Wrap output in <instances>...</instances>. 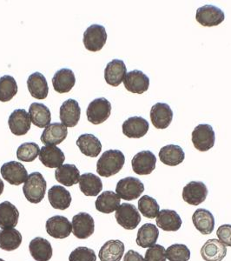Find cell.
Wrapping results in <instances>:
<instances>
[{
	"instance_id": "cell-1",
	"label": "cell",
	"mask_w": 231,
	"mask_h": 261,
	"mask_svg": "<svg viewBox=\"0 0 231 261\" xmlns=\"http://www.w3.org/2000/svg\"><path fill=\"white\" fill-rule=\"evenodd\" d=\"M125 163L124 153L119 150L104 151L97 163V172L104 178L115 175L121 171Z\"/></svg>"
},
{
	"instance_id": "cell-2",
	"label": "cell",
	"mask_w": 231,
	"mask_h": 261,
	"mask_svg": "<svg viewBox=\"0 0 231 261\" xmlns=\"http://www.w3.org/2000/svg\"><path fill=\"white\" fill-rule=\"evenodd\" d=\"M46 181L40 172H33L28 176L23 187L24 197L33 204H38L44 199L46 193Z\"/></svg>"
},
{
	"instance_id": "cell-3",
	"label": "cell",
	"mask_w": 231,
	"mask_h": 261,
	"mask_svg": "<svg viewBox=\"0 0 231 261\" xmlns=\"http://www.w3.org/2000/svg\"><path fill=\"white\" fill-rule=\"evenodd\" d=\"M115 192L120 199L131 201L139 198L145 192V186L138 178L127 177L122 178L118 182Z\"/></svg>"
},
{
	"instance_id": "cell-4",
	"label": "cell",
	"mask_w": 231,
	"mask_h": 261,
	"mask_svg": "<svg viewBox=\"0 0 231 261\" xmlns=\"http://www.w3.org/2000/svg\"><path fill=\"white\" fill-rule=\"evenodd\" d=\"M115 218L117 222L126 230L136 229L142 220L141 214L136 206L129 203H124L120 205L115 211Z\"/></svg>"
},
{
	"instance_id": "cell-5",
	"label": "cell",
	"mask_w": 231,
	"mask_h": 261,
	"mask_svg": "<svg viewBox=\"0 0 231 261\" xmlns=\"http://www.w3.org/2000/svg\"><path fill=\"white\" fill-rule=\"evenodd\" d=\"M111 113V104L106 98H96L88 106L86 115L93 125H100L109 119Z\"/></svg>"
},
{
	"instance_id": "cell-6",
	"label": "cell",
	"mask_w": 231,
	"mask_h": 261,
	"mask_svg": "<svg viewBox=\"0 0 231 261\" xmlns=\"http://www.w3.org/2000/svg\"><path fill=\"white\" fill-rule=\"evenodd\" d=\"M191 136L193 145L198 151H209L215 145L216 134L211 125H197L193 130Z\"/></svg>"
},
{
	"instance_id": "cell-7",
	"label": "cell",
	"mask_w": 231,
	"mask_h": 261,
	"mask_svg": "<svg viewBox=\"0 0 231 261\" xmlns=\"http://www.w3.org/2000/svg\"><path fill=\"white\" fill-rule=\"evenodd\" d=\"M83 45L90 51H98L104 47L107 40L105 28L100 24H92L83 33Z\"/></svg>"
},
{
	"instance_id": "cell-8",
	"label": "cell",
	"mask_w": 231,
	"mask_h": 261,
	"mask_svg": "<svg viewBox=\"0 0 231 261\" xmlns=\"http://www.w3.org/2000/svg\"><path fill=\"white\" fill-rule=\"evenodd\" d=\"M72 233L79 240H86L94 233L95 222L89 214L79 213L72 218Z\"/></svg>"
},
{
	"instance_id": "cell-9",
	"label": "cell",
	"mask_w": 231,
	"mask_h": 261,
	"mask_svg": "<svg viewBox=\"0 0 231 261\" xmlns=\"http://www.w3.org/2000/svg\"><path fill=\"white\" fill-rule=\"evenodd\" d=\"M224 18V12L218 7L211 5H205L196 11V21L203 27H216L221 24Z\"/></svg>"
},
{
	"instance_id": "cell-10",
	"label": "cell",
	"mask_w": 231,
	"mask_h": 261,
	"mask_svg": "<svg viewBox=\"0 0 231 261\" xmlns=\"http://www.w3.org/2000/svg\"><path fill=\"white\" fill-rule=\"evenodd\" d=\"M1 175L5 180L13 186L23 184L29 176L25 167L17 161L4 164L1 167Z\"/></svg>"
},
{
	"instance_id": "cell-11",
	"label": "cell",
	"mask_w": 231,
	"mask_h": 261,
	"mask_svg": "<svg viewBox=\"0 0 231 261\" xmlns=\"http://www.w3.org/2000/svg\"><path fill=\"white\" fill-rule=\"evenodd\" d=\"M207 187L201 181H191L183 189V199L190 205H199L207 198Z\"/></svg>"
},
{
	"instance_id": "cell-12",
	"label": "cell",
	"mask_w": 231,
	"mask_h": 261,
	"mask_svg": "<svg viewBox=\"0 0 231 261\" xmlns=\"http://www.w3.org/2000/svg\"><path fill=\"white\" fill-rule=\"evenodd\" d=\"M45 228L50 237L62 240L71 235L72 225L66 217L56 215L51 217L46 221Z\"/></svg>"
},
{
	"instance_id": "cell-13",
	"label": "cell",
	"mask_w": 231,
	"mask_h": 261,
	"mask_svg": "<svg viewBox=\"0 0 231 261\" xmlns=\"http://www.w3.org/2000/svg\"><path fill=\"white\" fill-rule=\"evenodd\" d=\"M157 158L151 151H142L134 156L131 165L134 172L138 175H149L154 171Z\"/></svg>"
},
{
	"instance_id": "cell-14",
	"label": "cell",
	"mask_w": 231,
	"mask_h": 261,
	"mask_svg": "<svg viewBox=\"0 0 231 261\" xmlns=\"http://www.w3.org/2000/svg\"><path fill=\"white\" fill-rule=\"evenodd\" d=\"M123 82L127 91L136 94H142L148 91L150 86V79L138 70L127 72Z\"/></svg>"
},
{
	"instance_id": "cell-15",
	"label": "cell",
	"mask_w": 231,
	"mask_h": 261,
	"mask_svg": "<svg viewBox=\"0 0 231 261\" xmlns=\"http://www.w3.org/2000/svg\"><path fill=\"white\" fill-rule=\"evenodd\" d=\"M173 119V111L169 105L157 103L151 107V120L152 125L157 129H166L169 127Z\"/></svg>"
},
{
	"instance_id": "cell-16",
	"label": "cell",
	"mask_w": 231,
	"mask_h": 261,
	"mask_svg": "<svg viewBox=\"0 0 231 261\" xmlns=\"http://www.w3.org/2000/svg\"><path fill=\"white\" fill-rule=\"evenodd\" d=\"M30 116L24 109H17L10 115L8 125L10 130L16 136H23L31 129Z\"/></svg>"
},
{
	"instance_id": "cell-17",
	"label": "cell",
	"mask_w": 231,
	"mask_h": 261,
	"mask_svg": "<svg viewBox=\"0 0 231 261\" xmlns=\"http://www.w3.org/2000/svg\"><path fill=\"white\" fill-rule=\"evenodd\" d=\"M81 108L78 102L70 98L60 107V120L66 127H74L80 119Z\"/></svg>"
},
{
	"instance_id": "cell-18",
	"label": "cell",
	"mask_w": 231,
	"mask_h": 261,
	"mask_svg": "<svg viewBox=\"0 0 231 261\" xmlns=\"http://www.w3.org/2000/svg\"><path fill=\"white\" fill-rule=\"evenodd\" d=\"M68 130L62 123H53L45 127L42 134L41 142L45 146H57L66 140Z\"/></svg>"
},
{
	"instance_id": "cell-19",
	"label": "cell",
	"mask_w": 231,
	"mask_h": 261,
	"mask_svg": "<svg viewBox=\"0 0 231 261\" xmlns=\"http://www.w3.org/2000/svg\"><path fill=\"white\" fill-rule=\"evenodd\" d=\"M149 123L142 117L135 116L125 120L123 124V133L130 139H140L148 133Z\"/></svg>"
},
{
	"instance_id": "cell-20",
	"label": "cell",
	"mask_w": 231,
	"mask_h": 261,
	"mask_svg": "<svg viewBox=\"0 0 231 261\" xmlns=\"http://www.w3.org/2000/svg\"><path fill=\"white\" fill-rule=\"evenodd\" d=\"M127 69L123 60H113L108 63L104 70V79L108 85L119 86L125 80Z\"/></svg>"
},
{
	"instance_id": "cell-21",
	"label": "cell",
	"mask_w": 231,
	"mask_h": 261,
	"mask_svg": "<svg viewBox=\"0 0 231 261\" xmlns=\"http://www.w3.org/2000/svg\"><path fill=\"white\" fill-rule=\"evenodd\" d=\"M39 160L48 168H59L66 161V156L61 149L55 146H45L40 149Z\"/></svg>"
},
{
	"instance_id": "cell-22",
	"label": "cell",
	"mask_w": 231,
	"mask_h": 261,
	"mask_svg": "<svg viewBox=\"0 0 231 261\" xmlns=\"http://www.w3.org/2000/svg\"><path fill=\"white\" fill-rule=\"evenodd\" d=\"M201 255L205 261H222L227 255V247L219 240H209L201 248Z\"/></svg>"
},
{
	"instance_id": "cell-23",
	"label": "cell",
	"mask_w": 231,
	"mask_h": 261,
	"mask_svg": "<svg viewBox=\"0 0 231 261\" xmlns=\"http://www.w3.org/2000/svg\"><path fill=\"white\" fill-rule=\"evenodd\" d=\"M156 222L157 226L163 231H176L181 228L183 221L177 212L163 209L159 212Z\"/></svg>"
},
{
	"instance_id": "cell-24",
	"label": "cell",
	"mask_w": 231,
	"mask_h": 261,
	"mask_svg": "<svg viewBox=\"0 0 231 261\" xmlns=\"http://www.w3.org/2000/svg\"><path fill=\"white\" fill-rule=\"evenodd\" d=\"M76 84L74 72L70 69H61L56 71L52 77L53 88L59 93H67L70 92Z\"/></svg>"
},
{
	"instance_id": "cell-25",
	"label": "cell",
	"mask_w": 231,
	"mask_h": 261,
	"mask_svg": "<svg viewBox=\"0 0 231 261\" xmlns=\"http://www.w3.org/2000/svg\"><path fill=\"white\" fill-rule=\"evenodd\" d=\"M27 87L33 98L37 99H45L47 98L49 86L45 76L40 72H34L29 76L27 81Z\"/></svg>"
},
{
	"instance_id": "cell-26",
	"label": "cell",
	"mask_w": 231,
	"mask_h": 261,
	"mask_svg": "<svg viewBox=\"0 0 231 261\" xmlns=\"http://www.w3.org/2000/svg\"><path fill=\"white\" fill-rule=\"evenodd\" d=\"M192 221L196 230H198L201 234H211L215 228V218L213 214L206 209H197L193 214Z\"/></svg>"
},
{
	"instance_id": "cell-27",
	"label": "cell",
	"mask_w": 231,
	"mask_h": 261,
	"mask_svg": "<svg viewBox=\"0 0 231 261\" xmlns=\"http://www.w3.org/2000/svg\"><path fill=\"white\" fill-rule=\"evenodd\" d=\"M48 199L50 205L57 210H66L71 205V193L62 186L51 187L48 191Z\"/></svg>"
},
{
	"instance_id": "cell-28",
	"label": "cell",
	"mask_w": 231,
	"mask_h": 261,
	"mask_svg": "<svg viewBox=\"0 0 231 261\" xmlns=\"http://www.w3.org/2000/svg\"><path fill=\"white\" fill-rule=\"evenodd\" d=\"M31 255L36 261H49L52 257V247L44 238L37 237L29 245Z\"/></svg>"
},
{
	"instance_id": "cell-29",
	"label": "cell",
	"mask_w": 231,
	"mask_h": 261,
	"mask_svg": "<svg viewBox=\"0 0 231 261\" xmlns=\"http://www.w3.org/2000/svg\"><path fill=\"white\" fill-rule=\"evenodd\" d=\"M125 244L118 240L107 241L101 247L98 256L101 261H120L125 253Z\"/></svg>"
},
{
	"instance_id": "cell-30",
	"label": "cell",
	"mask_w": 231,
	"mask_h": 261,
	"mask_svg": "<svg viewBox=\"0 0 231 261\" xmlns=\"http://www.w3.org/2000/svg\"><path fill=\"white\" fill-rule=\"evenodd\" d=\"M19 213L18 208L9 201L0 204V227L5 229L14 228L18 225Z\"/></svg>"
},
{
	"instance_id": "cell-31",
	"label": "cell",
	"mask_w": 231,
	"mask_h": 261,
	"mask_svg": "<svg viewBox=\"0 0 231 261\" xmlns=\"http://www.w3.org/2000/svg\"><path fill=\"white\" fill-rule=\"evenodd\" d=\"M121 199L117 193L111 191H106L101 193L96 200V209L103 214H111L117 211L120 206Z\"/></svg>"
},
{
	"instance_id": "cell-32",
	"label": "cell",
	"mask_w": 231,
	"mask_h": 261,
	"mask_svg": "<svg viewBox=\"0 0 231 261\" xmlns=\"http://www.w3.org/2000/svg\"><path fill=\"white\" fill-rule=\"evenodd\" d=\"M55 178L60 184L66 187H72L80 179V172L77 166L71 164H66L59 167L55 172Z\"/></svg>"
},
{
	"instance_id": "cell-33",
	"label": "cell",
	"mask_w": 231,
	"mask_h": 261,
	"mask_svg": "<svg viewBox=\"0 0 231 261\" xmlns=\"http://www.w3.org/2000/svg\"><path fill=\"white\" fill-rule=\"evenodd\" d=\"M159 159L166 166H176L184 161L185 153L181 146L169 145L161 148Z\"/></svg>"
},
{
	"instance_id": "cell-34",
	"label": "cell",
	"mask_w": 231,
	"mask_h": 261,
	"mask_svg": "<svg viewBox=\"0 0 231 261\" xmlns=\"http://www.w3.org/2000/svg\"><path fill=\"white\" fill-rule=\"evenodd\" d=\"M158 237L159 230L157 226L151 223H147L141 226L137 231L136 244L142 248H148L156 245Z\"/></svg>"
},
{
	"instance_id": "cell-35",
	"label": "cell",
	"mask_w": 231,
	"mask_h": 261,
	"mask_svg": "<svg viewBox=\"0 0 231 261\" xmlns=\"http://www.w3.org/2000/svg\"><path fill=\"white\" fill-rule=\"evenodd\" d=\"M77 146L81 152L88 157H98L102 150V144L97 137L92 134H83L77 140Z\"/></svg>"
},
{
	"instance_id": "cell-36",
	"label": "cell",
	"mask_w": 231,
	"mask_h": 261,
	"mask_svg": "<svg viewBox=\"0 0 231 261\" xmlns=\"http://www.w3.org/2000/svg\"><path fill=\"white\" fill-rule=\"evenodd\" d=\"M29 116L33 125L39 128L47 127L51 120L49 108L40 103H33L31 105L29 108Z\"/></svg>"
},
{
	"instance_id": "cell-37",
	"label": "cell",
	"mask_w": 231,
	"mask_h": 261,
	"mask_svg": "<svg viewBox=\"0 0 231 261\" xmlns=\"http://www.w3.org/2000/svg\"><path fill=\"white\" fill-rule=\"evenodd\" d=\"M79 188L85 196L95 197L103 190V183L101 178L93 173H84L80 176Z\"/></svg>"
},
{
	"instance_id": "cell-38",
	"label": "cell",
	"mask_w": 231,
	"mask_h": 261,
	"mask_svg": "<svg viewBox=\"0 0 231 261\" xmlns=\"http://www.w3.org/2000/svg\"><path fill=\"white\" fill-rule=\"evenodd\" d=\"M22 243V234L15 228L0 231V248L7 252L18 249Z\"/></svg>"
},
{
	"instance_id": "cell-39",
	"label": "cell",
	"mask_w": 231,
	"mask_h": 261,
	"mask_svg": "<svg viewBox=\"0 0 231 261\" xmlns=\"http://www.w3.org/2000/svg\"><path fill=\"white\" fill-rule=\"evenodd\" d=\"M18 93V85L15 79L10 76L5 75L0 77V101L1 102H8L13 98V97Z\"/></svg>"
},
{
	"instance_id": "cell-40",
	"label": "cell",
	"mask_w": 231,
	"mask_h": 261,
	"mask_svg": "<svg viewBox=\"0 0 231 261\" xmlns=\"http://www.w3.org/2000/svg\"><path fill=\"white\" fill-rule=\"evenodd\" d=\"M138 210L142 216L148 219H155L160 212V206L152 197L143 195L138 200Z\"/></svg>"
},
{
	"instance_id": "cell-41",
	"label": "cell",
	"mask_w": 231,
	"mask_h": 261,
	"mask_svg": "<svg viewBox=\"0 0 231 261\" xmlns=\"http://www.w3.org/2000/svg\"><path fill=\"white\" fill-rule=\"evenodd\" d=\"M40 153L39 145L34 142L22 144L17 150V157L20 161L33 162Z\"/></svg>"
},
{
	"instance_id": "cell-42",
	"label": "cell",
	"mask_w": 231,
	"mask_h": 261,
	"mask_svg": "<svg viewBox=\"0 0 231 261\" xmlns=\"http://www.w3.org/2000/svg\"><path fill=\"white\" fill-rule=\"evenodd\" d=\"M166 258L169 261H188L190 258V251L183 244H174L166 250Z\"/></svg>"
},
{
	"instance_id": "cell-43",
	"label": "cell",
	"mask_w": 231,
	"mask_h": 261,
	"mask_svg": "<svg viewBox=\"0 0 231 261\" xmlns=\"http://www.w3.org/2000/svg\"><path fill=\"white\" fill-rule=\"evenodd\" d=\"M95 252L85 246H79L71 252L69 256V261H96Z\"/></svg>"
},
{
	"instance_id": "cell-44",
	"label": "cell",
	"mask_w": 231,
	"mask_h": 261,
	"mask_svg": "<svg viewBox=\"0 0 231 261\" xmlns=\"http://www.w3.org/2000/svg\"><path fill=\"white\" fill-rule=\"evenodd\" d=\"M166 250L161 245H154L146 252L145 261H166Z\"/></svg>"
},
{
	"instance_id": "cell-45",
	"label": "cell",
	"mask_w": 231,
	"mask_h": 261,
	"mask_svg": "<svg viewBox=\"0 0 231 261\" xmlns=\"http://www.w3.org/2000/svg\"><path fill=\"white\" fill-rule=\"evenodd\" d=\"M216 235L220 242L231 247V225H222L217 229Z\"/></svg>"
},
{
	"instance_id": "cell-46",
	"label": "cell",
	"mask_w": 231,
	"mask_h": 261,
	"mask_svg": "<svg viewBox=\"0 0 231 261\" xmlns=\"http://www.w3.org/2000/svg\"><path fill=\"white\" fill-rule=\"evenodd\" d=\"M123 261H145V258L136 251L130 250V251H128L126 254H125Z\"/></svg>"
},
{
	"instance_id": "cell-47",
	"label": "cell",
	"mask_w": 231,
	"mask_h": 261,
	"mask_svg": "<svg viewBox=\"0 0 231 261\" xmlns=\"http://www.w3.org/2000/svg\"><path fill=\"white\" fill-rule=\"evenodd\" d=\"M4 188H5V185H4L3 180L0 178V196L3 193Z\"/></svg>"
},
{
	"instance_id": "cell-48",
	"label": "cell",
	"mask_w": 231,
	"mask_h": 261,
	"mask_svg": "<svg viewBox=\"0 0 231 261\" xmlns=\"http://www.w3.org/2000/svg\"><path fill=\"white\" fill-rule=\"evenodd\" d=\"M0 261H5L4 259H2V258H0Z\"/></svg>"
}]
</instances>
